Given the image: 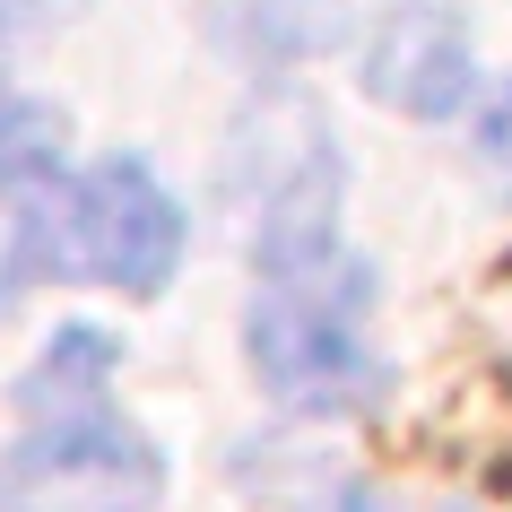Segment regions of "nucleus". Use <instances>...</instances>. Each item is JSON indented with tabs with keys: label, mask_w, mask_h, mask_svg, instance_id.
Instances as JSON below:
<instances>
[{
	"label": "nucleus",
	"mask_w": 512,
	"mask_h": 512,
	"mask_svg": "<svg viewBox=\"0 0 512 512\" xmlns=\"http://www.w3.org/2000/svg\"><path fill=\"white\" fill-rule=\"evenodd\" d=\"M113 339L105 330H61L44 365L27 374L35 426L0 469V504L9 512H148L157 504V452L131 417H113L105 400Z\"/></svg>",
	"instance_id": "nucleus-2"
},
{
	"label": "nucleus",
	"mask_w": 512,
	"mask_h": 512,
	"mask_svg": "<svg viewBox=\"0 0 512 512\" xmlns=\"http://www.w3.org/2000/svg\"><path fill=\"white\" fill-rule=\"evenodd\" d=\"M261 287L243 313L252 365L278 400L296 408H356L374 400V356H365V304L374 278L339 243V217H270L261 226Z\"/></svg>",
	"instance_id": "nucleus-1"
},
{
	"label": "nucleus",
	"mask_w": 512,
	"mask_h": 512,
	"mask_svg": "<svg viewBox=\"0 0 512 512\" xmlns=\"http://www.w3.org/2000/svg\"><path fill=\"white\" fill-rule=\"evenodd\" d=\"M53 165H61V113L0 87V183H27V174H53Z\"/></svg>",
	"instance_id": "nucleus-5"
},
{
	"label": "nucleus",
	"mask_w": 512,
	"mask_h": 512,
	"mask_svg": "<svg viewBox=\"0 0 512 512\" xmlns=\"http://www.w3.org/2000/svg\"><path fill=\"white\" fill-rule=\"evenodd\" d=\"M18 217H9V261H0V296L18 278H105L131 296H157L174 261H183V209L174 191L139 157H105L87 174H27Z\"/></svg>",
	"instance_id": "nucleus-3"
},
{
	"label": "nucleus",
	"mask_w": 512,
	"mask_h": 512,
	"mask_svg": "<svg viewBox=\"0 0 512 512\" xmlns=\"http://www.w3.org/2000/svg\"><path fill=\"white\" fill-rule=\"evenodd\" d=\"M61 9H79V0H0V35H27V27H53Z\"/></svg>",
	"instance_id": "nucleus-7"
},
{
	"label": "nucleus",
	"mask_w": 512,
	"mask_h": 512,
	"mask_svg": "<svg viewBox=\"0 0 512 512\" xmlns=\"http://www.w3.org/2000/svg\"><path fill=\"white\" fill-rule=\"evenodd\" d=\"M478 148H486V165H504V174H512V79H504V96L486 105V122H478Z\"/></svg>",
	"instance_id": "nucleus-6"
},
{
	"label": "nucleus",
	"mask_w": 512,
	"mask_h": 512,
	"mask_svg": "<svg viewBox=\"0 0 512 512\" xmlns=\"http://www.w3.org/2000/svg\"><path fill=\"white\" fill-rule=\"evenodd\" d=\"M469 79H478V44L460 27L452 9H391L374 35V53H365V87H374L382 105L417 113V122H443V113L469 105Z\"/></svg>",
	"instance_id": "nucleus-4"
}]
</instances>
